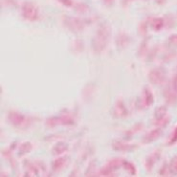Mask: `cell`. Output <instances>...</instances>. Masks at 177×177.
<instances>
[{
	"label": "cell",
	"instance_id": "cell-1",
	"mask_svg": "<svg viewBox=\"0 0 177 177\" xmlns=\"http://www.w3.org/2000/svg\"><path fill=\"white\" fill-rule=\"evenodd\" d=\"M111 36V28L107 23H103L99 27L92 41V48L96 53H101L106 48Z\"/></svg>",
	"mask_w": 177,
	"mask_h": 177
},
{
	"label": "cell",
	"instance_id": "cell-2",
	"mask_svg": "<svg viewBox=\"0 0 177 177\" xmlns=\"http://www.w3.org/2000/svg\"><path fill=\"white\" fill-rule=\"evenodd\" d=\"M8 119L11 124L19 129L28 128L32 125V122H33V120L30 117H28V116H25L16 111L10 112L8 115Z\"/></svg>",
	"mask_w": 177,
	"mask_h": 177
},
{
	"label": "cell",
	"instance_id": "cell-3",
	"mask_svg": "<svg viewBox=\"0 0 177 177\" xmlns=\"http://www.w3.org/2000/svg\"><path fill=\"white\" fill-rule=\"evenodd\" d=\"M22 16L28 21H36L40 17V11L35 4L31 2H25L21 8Z\"/></svg>",
	"mask_w": 177,
	"mask_h": 177
},
{
	"label": "cell",
	"instance_id": "cell-4",
	"mask_svg": "<svg viewBox=\"0 0 177 177\" xmlns=\"http://www.w3.org/2000/svg\"><path fill=\"white\" fill-rule=\"evenodd\" d=\"M63 23L70 31L75 33L81 32L85 27V22L84 20L77 17H70V16H65Z\"/></svg>",
	"mask_w": 177,
	"mask_h": 177
},
{
	"label": "cell",
	"instance_id": "cell-5",
	"mask_svg": "<svg viewBox=\"0 0 177 177\" xmlns=\"http://www.w3.org/2000/svg\"><path fill=\"white\" fill-rule=\"evenodd\" d=\"M74 124V120L67 115L60 116V117H53L47 120L46 125L50 128H54V126L58 125H70Z\"/></svg>",
	"mask_w": 177,
	"mask_h": 177
},
{
	"label": "cell",
	"instance_id": "cell-6",
	"mask_svg": "<svg viewBox=\"0 0 177 177\" xmlns=\"http://www.w3.org/2000/svg\"><path fill=\"white\" fill-rule=\"evenodd\" d=\"M148 79L153 84H157V85L161 84L166 80V73L163 69H160V68L153 69L152 71L149 72Z\"/></svg>",
	"mask_w": 177,
	"mask_h": 177
},
{
	"label": "cell",
	"instance_id": "cell-7",
	"mask_svg": "<svg viewBox=\"0 0 177 177\" xmlns=\"http://www.w3.org/2000/svg\"><path fill=\"white\" fill-rule=\"evenodd\" d=\"M122 165H124V160H122V159H112L111 161H109L103 167V169L101 171V174H103V176H108L110 174H112L113 170L117 169L119 167H121Z\"/></svg>",
	"mask_w": 177,
	"mask_h": 177
},
{
	"label": "cell",
	"instance_id": "cell-8",
	"mask_svg": "<svg viewBox=\"0 0 177 177\" xmlns=\"http://www.w3.org/2000/svg\"><path fill=\"white\" fill-rule=\"evenodd\" d=\"M112 146H113V148L115 149V150H118V151H125V152L132 151V150H134V149L137 148V146H136V145H130V144L125 143V142H123V141L114 142Z\"/></svg>",
	"mask_w": 177,
	"mask_h": 177
},
{
	"label": "cell",
	"instance_id": "cell-9",
	"mask_svg": "<svg viewBox=\"0 0 177 177\" xmlns=\"http://www.w3.org/2000/svg\"><path fill=\"white\" fill-rule=\"evenodd\" d=\"M161 134H162V129H160V128L153 129V130H151L150 132H149L148 134H147L145 136V138H144V140H143V143H145V144L151 143L153 141L157 140Z\"/></svg>",
	"mask_w": 177,
	"mask_h": 177
},
{
	"label": "cell",
	"instance_id": "cell-10",
	"mask_svg": "<svg viewBox=\"0 0 177 177\" xmlns=\"http://www.w3.org/2000/svg\"><path fill=\"white\" fill-rule=\"evenodd\" d=\"M159 155H160L159 151H154V153H152L151 155H149V156L147 158L146 167H147V169L148 171H149V170H151V169L153 168V166L155 165V163L157 162V159L159 158Z\"/></svg>",
	"mask_w": 177,
	"mask_h": 177
},
{
	"label": "cell",
	"instance_id": "cell-11",
	"mask_svg": "<svg viewBox=\"0 0 177 177\" xmlns=\"http://www.w3.org/2000/svg\"><path fill=\"white\" fill-rule=\"evenodd\" d=\"M153 95L148 87H146L144 90V104L146 106H149L153 103Z\"/></svg>",
	"mask_w": 177,
	"mask_h": 177
},
{
	"label": "cell",
	"instance_id": "cell-12",
	"mask_svg": "<svg viewBox=\"0 0 177 177\" xmlns=\"http://www.w3.org/2000/svg\"><path fill=\"white\" fill-rule=\"evenodd\" d=\"M126 113L128 112H126V108L125 107V104L122 101H119L115 106V112H114L115 116H117V117H125Z\"/></svg>",
	"mask_w": 177,
	"mask_h": 177
},
{
	"label": "cell",
	"instance_id": "cell-13",
	"mask_svg": "<svg viewBox=\"0 0 177 177\" xmlns=\"http://www.w3.org/2000/svg\"><path fill=\"white\" fill-rule=\"evenodd\" d=\"M129 41H130L129 36L126 34H125V33H121L119 37H118V46L121 48L126 47L128 46V44L129 43Z\"/></svg>",
	"mask_w": 177,
	"mask_h": 177
},
{
	"label": "cell",
	"instance_id": "cell-14",
	"mask_svg": "<svg viewBox=\"0 0 177 177\" xmlns=\"http://www.w3.org/2000/svg\"><path fill=\"white\" fill-rule=\"evenodd\" d=\"M66 163H67V158H59V159H57L56 161L54 162L53 164V169L55 171H58L60 169H62Z\"/></svg>",
	"mask_w": 177,
	"mask_h": 177
},
{
	"label": "cell",
	"instance_id": "cell-15",
	"mask_svg": "<svg viewBox=\"0 0 177 177\" xmlns=\"http://www.w3.org/2000/svg\"><path fill=\"white\" fill-rule=\"evenodd\" d=\"M32 144L29 143V142H27V143H24V144H22L20 148H19V155L22 156V155H24V154L26 153H29L31 150H32Z\"/></svg>",
	"mask_w": 177,
	"mask_h": 177
},
{
	"label": "cell",
	"instance_id": "cell-16",
	"mask_svg": "<svg viewBox=\"0 0 177 177\" xmlns=\"http://www.w3.org/2000/svg\"><path fill=\"white\" fill-rule=\"evenodd\" d=\"M68 146L64 143H58V145H56V147H54V154H60L64 151L67 150Z\"/></svg>",
	"mask_w": 177,
	"mask_h": 177
},
{
	"label": "cell",
	"instance_id": "cell-17",
	"mask_svg": "<svg viewBox=\"0 0 177 177\" xmlns=\"http://www.w3.org/2000/svg\"><path fill=\"white\" fill-rule=\"evenodd\" d=\"M142 128H143V124H138V125H134L132 128H130L128 131H126L125 135L128 136V138H129V137H131V136H133L135 133H137V132H139V131L141 130Z\"/></svg>",
	"mask_w": 177,
	"mask_h": 177
},
{
	"label": "cell",
	"instance_id": "cell-18",
	"mask_svg": "<svg viewBox=\"0 0 177 177\" xmlns=\"http://www.w3.org/2000/svg\"><path fill=\"white\" fill-rule=\"evenodd\" d=\"M124 167L130 174H132V175L136 174V168H135V166L132 163L128 162V161H124Z\"/></svg>",
	"mask_w": 177,
	"mask_h": 177
},
{
	"label": "cell",
	"instance_id": "cell-19",
	"mask_svg": "<svg viewBox=\"0 0 177 177\" xmlns=\"http://www.w3.org/2000/svg\"><path fill=\"white\" fill-rule=\"evenodd\" d=\"M164 25V20L162 18H155L152 21V27L154 30L159 31L162 28V26Z\"/></svg>",
	"mask_w": 177,
	"mask_h": 177
},
{
	"label": "cell",
	"instance_id": "cell-20",
	"mask_svg": "<svg viewBox=\"0 0 177 177\" xmlns=\"http://www.w3.org/2000/svg\"><path fill=\"white\" fill-rule=\"evenodd\" d=\"M166 111H167V109H166L165 107H163V106L157 108L156 112H155V117H156V119H157L158 121H159V120H161V119H163V118H164V116H165V114H166Z\"/></svg>",
	"mask_w": 177,
	"mask_h": 177
},
{
	"label": "cell",
	"instance_id": "cell-21",
	"mask_svg": "<svg viewBox=\"0 0 177 177\" xmlns=\"http://www.w3.org/2000/svg\"><path fill=\"white\" fill-rule=\"evenodd\" d=\"M60 3H62L64 6L67 7H75V3L73 2V0H58Z\"/></svg>",
	"mask_w": 177,
	"mask_h": 177
},
{
	"label": "cell",
	"instance_id": "cell-22",
	"mask_svg": "<svg viewBox=\"0 0 177 177\" xmlns=\"http://www.w3.org/2000/svg\"><path fill=\"white\" fill-rule=\"evenodd\" d=\"M171 169H173L174 172H177V159H174L171 163Z\"/></svg>",
	"mask_w": 177,
	"mask_h": 177
},
{
	"label": "cell",
	"instance_id": "cell-23",
	"mask_svg": "<svg viewBox=\"0 0 177 177\" xmlns=\"http://www.w3.org/2000/svg\"><path fill=\"white\" fill-rule=\"evenodd\" d=\"M169 42H171L172 44H175L177 45V36H172L169 37Z\"/></svg>",
	"mask_w": 177,
	"mask_h": 177
},
{
	"label": "cell",
	"instance_id": "cell-24",
	"mask_svg": "<svg viewBox=\"0 0 177 177\" xmlns=\"http://www.w3.org/2000/svg\"><path fill=\"white\" fill-rule=\"evenodd\" d=\"M175 141H177V128L175 129V131H174V134H173V138H172V140H171V142H175Z\"/></svg>",
	"mask_w": 177,
	"mask_h": 177
},
{
	"label": "cell",
	"instance_id": "cell-25",
	"mask_svg": "<svg viewBox=\"0 0 177 177\" xmlns=\"http://www.w3.org/2000/svg\"><path fill=\"white\" fill-rule=\"evenodd\" d=\"M103 1H104V3H106V4L110 5V4H112V3H113L114 0H103Z\"/></svg>",
	"mask_w": 177,
	"mask_h": 177
},
{
	"label": "cell",
	"instance_id": "cell-26",
	"mask_svg": "<svg viewBox=\"0 0 177 177\" xmlns=\"http://www.w3.org/2000/svg\"><path fill=\"white\" fill-rule=\"evenodd\" d=\"M131 1H132V0H124V4H128Z\"/></svg>",
	"mask_w": 177,
	"mask_h": 177
}]
</instances>
